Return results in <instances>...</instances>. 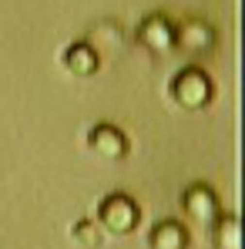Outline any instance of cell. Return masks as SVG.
Listing matches in <instances>:
<instances>
[{
  "instance_id": "obj_1",
  "label": "cell",
  "mask_w": 245,
  "mask_h": 249,
  "mask_svg": "<svg viewBox=\"0 0 245 249\" xmlns=\"http://www.w3.org/2000/svg\"><path fill=\"white\" fill-rule=\"evenodd\" d=\"M141 222V209L128 192H111L98 202V226L111 236H128Z\"/></svg>"
},
{
  "instance_id": "obj_4",
  "label": "cell",
  "mask_w": 245,
  "mask_h": 249,
  "mask_svg": "<svg viewBox=\"0 0 245 249\" xmlns=\"http://www.w3.org/2000/svg\"><path fill=\"white\" fill-rule=\"evenodd\" d=\"M87 145L101 155V159H124L128 155V135H124L118 124L111 122H98L87 128Z\"/></svg>"
},
{
  "instance_id": "obj_7",
  "label": "cell",
  "mask_w": 245,
  "mask_h": 249,
  "mask_svg": "<svg viewBox=\"0 0 245 249\" xmlns=\"http://www.w3.org/2000/svg\"><path fill=\"white\" fill-rule=\"evenodd\" d=\"M185 212L195 219V222H215V215H218V196L212 192V185H205V182H195V185H188L185 189Z\"/></svg>"
},
{
  "instance_id": "obj_3",
  "label": "cell",
  "mask_w": 245,
  "mask_h": 249,
  "mask_svg": "<svg viewBox=\"0 0 245 249\" xmlns=\"http://www.w3.org/2000/svg\"><path fill=\"white\" fill-rule=\"evenodd\" d=\"M134 37L145 44L151 54H164V51L175 47V24L164 14H148V17H141Z\"/></svg>"
},
{
  "instance_id": "obj_2",
  "label": "cell",
  "mask_w": 245,
  "mask_h": 249,
  "mask_svg": "<svg viewBox=\"0 0 245 249\" xmlns=\"http://www.w3.org/2000/svg\"><path fill=\"white\" fill-rule=\"evenodd\" d=\"M168 91H171V98H175L181 108H188V111H202V108L212 105L215 84H212V78L205 74L202 68H192V64H188V68H181V71L171 78Z\"/></svg>"
},
{
  "instance_id": "obj_8",
  "label": "cell",
  "mask_w": 245,
  "mask_h": 249,
  "mask_svg": "<svg viewBox=\"0 0 245 249\" xmlns=\"http://www.w3.org/2000/svg\"><path fill=\"white\" fill-rule=\"evenodd\" d=\"M148 246L151 249H188V229L178 219H164L148 232Z\"/></svg>"
},
{
  "instance_id": "obj_9",
  "label": "cell",
  "mask_w": 245,
  "mask_h": 249,
  "mask_svg": "<svg viewBox=\"0 0 245 249\" xmlns=\"http://www.w3.org/2000/svg\"><path fill=\"white\" fill-rule=\"evenodd\" d=\"M212 243L215 249H239V219L218 212L212 222Z\"/></svg>"
},
{
  "instance_id": "obj_5",
  "label": "cell",
  "mask_w": 245,
  "mask_h": 249,
  "mask_svg": "<svg viewBox=\"0 0 245 249\" xmlns=\"http://www.w3.org/2000/svg\"><path fill=\"white\" fill-rule=\"evenodd\" d=\"M61 64L74 78H91L101 68V54H98V47L91 41H74V44H67V51L61 54Z\"/></svg>"
},
{
  "instance_id": "obj_10",
  "label": "cell",
  "mask_w": 245,
  "mask_h": 249,
  "mask_svg": "<svg viewBox=\"0 0 245 249\" xmlns=\"http://www.w3.org/2000/svg\"><path fill=\"white\" fill-rule=\"evenodd\" d=\"M71 239L78 243V246H101V232H98V222H91V219H78L74 226H71Z\"/></svg>"
},
{
  "instance_id": "obj_6",
  "label": "cell",
  "mask_w": 245,
  "mask_h": 249,
  "mask_svg": "<svg viewBox=\"0 0 245 249\" xmlns=\"http://www.w3.org/2000/svg\"><path fill=\"white\" fill-rule=\"evenodd\" d=\"M175 44L185 47V51H195V54H205L212 51L215 44V27L202 20V17H188L181 27H175Z\"/></svg>"
}]
</instances>
